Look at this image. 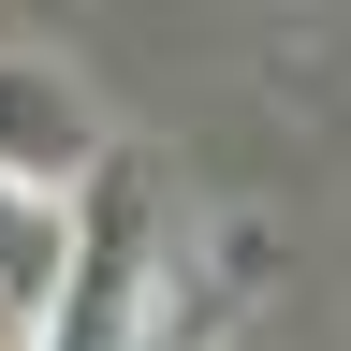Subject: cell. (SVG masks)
<instances>
[{"mask_svg":"<svg viewBox=\"0 0 351 351\" xmlns=\"http://www.w3.org/2000/svg\"><path fill=\"white\" fill-rule=\"evenodd\" d=\"M0 351H15V337H0Z\"/></svg>","mask_w":351,"mask_h":351,"instance_id":"3957f363","label":"cell"},{"mask_svg":"<svg viewBox=\"0 0 351 351\" xmlns=\"http://www.w3.org/2000/svg\"><path fill=\"white\" fill-rule=\"evenodd\" d=\"M59 249H73V219H59V205H44V191H0V322H44Z\"/></svg>","mask_w":351,"mask_h":351,"instance_id":"7a4b0ae2","label":"cell"},{"mask_svg":"<svg viewBox=\"0 0 351 351\" xmlns=\"http://www.w3.org/2000/svg\"><path fill=\"white\" fill-rule=\"evenodd\" d=\"M88 161H103L88 103H73L44 59H0V191H73Z\"/></svg>","mask_w":351,"mask_h":351,"instance_id":"6da1fadb","label":"cell"}]
</instances>
